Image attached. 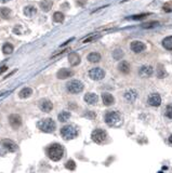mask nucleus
<instances>
[{"instance_id":"f257e3e1","label":"nucleus","mask_w":172,"mask_h":173,"mask_svg":"<svg viewBox=\"0 0 172 173\" xmlns=\"http://www.w3.org/2000/svg\"><path fill=\"white\" fill-rule=\"evenodd\" d=\"M63 155H64V148H63V146L61 144L55 143V144L50 145L49 147H48V156H49V158L51 160L53 161L61 160Z\"/></svg>"},{"instance_id":"f03ea898","label":"nucleus","mask_w":172,"mask_h":173,"mask_svg":"<svg viewBox=\"0 0 172 173\" xmlns=\"http://www.w3.org/2000/svg\"><path fill=\"white\" fill-rule=\"evenodd\" d=\"M105 122L109 127H118L122 123V116L119 111H108L105 115Z\"/></svg>"},{"instance_id":"7ed1b4c3","label":"nucleus","mask_w":172,"mask_h":173,"mask_svg":"<svg viewBox=\"0 0 172 173\" xmlns=\"http://www.w3.org/2000/svg\"><path fill=\"white\" fill-rule=\"evenodd\" d=\"M38 128L42 132H46V133H52V132H54L57 126H55V122H54L53 119L46 118V119H41L40 121L38 122Z\"/></svg>"},{"instance_id":"20e7f679","label":"nucleus","mask_w":172,"mask_h":173,"mask_svg":"<svg viewBox=\"0 0 172 173\" xmlns=\"http://www.w3.org/2000/svg\"><path fill=\"white\" fill-rule=\"evenodd\" d=\"M61 135L64 139H73L78 135V130L74 127V126H70V124H67L61 129Z\"/></svg>"},{"instance_id":"39448f33","label":"nucleus","mask_w":172,"mask_h":173,"mask_svg":"<svg viewBox=\"0 0 172 173\" xmlns=\"http://www.w3.org/2000/svg\"><path fill=\"white\" fill-rule=\"evenodd\" d=\"M83 88H85L83 83L80 80H76V79L70 81V82H67L66 85L67 91L70 93H72V94H78V93H80L83 90Z\"/></svg>"},{"instance_id":"423d86ee","label":"nucleus","mask_w":172,"mask_h":173,"mask_svg":"<svg viewBox=\"0 0 172 173\" xmlns=\"http://www.w3.org/2000/svg\"><path fill=\"white\" fill-rule=\"evenodd\" d=\"M91 139L96 144H102L107 139V133L103 129H95L92 132V134H91Z\"/></svg>"},{"instance_id":"0eeeda50","label":"nucleus","mask_w":172,"mask_h":173,"mask_svg":"<svg viewBox=\"0 0 172 173\" xmlns=\"http://www.w3.org/2000/svg\"><path fill=\"white\" fill-rule=\"evenodd\" d=\"M89 77H90L92 80H96V81L102 80L103 78L105 77V72H104L102 68L94 67L89 70Z\"/></svg>"},{"instance_id":"6e6552de","label":"nucleus","mask_w":172,"mask_h":173,"mask_svg":"<svg viewBox=\"0 0 172 173\" xmlns=\"http://www.w3.org/2000/svg\"><path fill=\"white\" fill-rule=\"evenodd\" d=\"M147 103L149 106L158 107L161 104V96L158 93H152V94H149L148 98H147Z\"/></svg>"},{"instance_id":"1a4fd4ad","label":"nucleus","mask_w":172,"mask_h":173,"mask_svg":"<svg viewBox=\"0 0 172 173\" xmlns=\"http://www.w3.org/2000/svg\"><path fill=\"white\" fill-rule=\"evenodd\" d=\"M1 146H2L3 148H5L8 152H16L18 148V145L13 142V141H11V139H2V141H1Z\"/></svg>"},{"instance_id":"9d476101","label":"nucleus","mask_w":172,"mask_h":173,"mask_svg":"<svg viewBox=\"0 0 172 173\" xmlns=\"http://www.w3.org/2000/svg\"><path fill=\"white\" fill-rule=\"evenodd\" d=\"M138 95H139V94H138V91L133 90V89H130V90L125 92L123 98H125V100H126L127 102H129V103H133V102L136 101Z\"/></svg>"},{"instance_id":"9b49d317","label":"nucleus","mask_w":172,"mask_h":173,"mask_svg":"<svg viewBox=\"0 0 172 173\" xmlns=\"http://www.w3.org/2000/svg\"><path fill=\"white\" fill-rule=\"evenodd\" d=\"M153 72H154V69H153V66L151 65H144L140 68L139 70V75L141 77H145V78H148L153 75Z\"/></svg>"},{"instance_id":"f8f14e48","label":"nucleus","mask_w":172,"mask_h":173,"mask_svg":"<svg viewBox=\"0 0 172 173\" xmlns=\"http://www.w3.org/2000/svg\"><path fill=\"white\" fill-rule=\"evenodd\" d=\"M130 49H131L132 52H134V53H141L142 51L145 50V44H144L142 41L135 40V41L131 42V44H130Z\"/></svg>"},{"instance_id":"ddd939ff","label":"nucleus","mask_w":172,"mask_h":173,"mask_svg":"<svg viewBox=\"0 0 172 173\" xmlns=\"http://www.w3.org/2000/svg\"><path fill=\"white\" fill-rule=\"evenodd\" d=\"M39 108L44 113H50L53 108V104L49 100H41L40 103H39Z\"/></svg>"},{"instance_id":"4468645a","label":"nucleus","mask_w":172,"mask_h":173,"mask_svg":"<svg viewBox=\"0 0 172 173\" xmlns=\"http://www.w3.org/2000/svg\"><path fill=\"white\" fill-rule=\"evenodd\" d=\"M9 121H10V124L14 129H18V128L21 127V124H22V118H21L18 115L14 114L9 117Z\"/></svg>"},{"instance_id":"2eb2a0df","label":"nucleus","mask_w":172,"mask_h":173,"mask_svg":"<svg viewBox=\"0 0 172 173\" xmlns=\"http://www.w3.org/2000/svg\"><path fill=\"white\" fill-rule=\"evenodd\" d=\"M99 101V96L95 93H87L85 95V102L89 105H95Z\"/></svg>"},{"instance_id":"dca6fc26","label":"nucleus","mask_w":172,"mask_h":173,"mask_svg":"<svg viewBox=\"0 0 172 173\" xmlns=\"http://www.w3.org/2000/svg\"><path fill=\"white\" fill-rule=\"evenodd\" d=\"M73 75H74L73 70L68 69V68H62V69H60L59 72H57V77L59 78V79H66V78L70 77V76Z\"/></svg>"},{"instance_id":"f3484780","label":"nucleus","mask_w":172,"mask_h":173,"mask_svg":"<svg viewBox=\"0 0 172 173\" xmlns=\"http://www.w3.org/2000/svg\"><path fill=\"white\" fill-rule=\"evenodd\" d=\"M68 62L72 66H77L80 64V56L78 55V53L76 52H72L68 55Z\"/></svg>"},{"instance_id":"a211bd4d","label":"nucleus","mask_w":172,"mask_h":173,"mask_svg":"<svg viewBox=\"0 0 172 173\" xmlns=\"http://www.w3.org/2000/svg\"><path fill=\"white\" fill-rule=\"evenodd\" d=\"M102 100H103V103H104V105L105 106L113 105L114 102H115V98H114V96L112 95L111 93H103Z\"/></svg>"},{"instance_id":"6ab92c4d","label":"nucleus","mask_w":172,"mask_h":173,"mask_svg":"<svg viewBox=\"0 0 172 173\" xmlns=\"http://www.w3.org/2000/svg\"><path fill=\"white\" fill-rule=\"evenodd\" d=\"M118 69L120 70L122 74H129V72H130V69H131V67H130V64H129L127 61H122V62L119 63Z\"/></svg>"},{"instance_id":"aec40b11","label":"nucleus","mask_w":172,"mask_h":173,"mask_svg":"<svg viewBox=\"0 0 172 173\" xmlns=\"http://www.w3.org/2000/svg\"><path fill=\"white\" fill-rule=\"evenodd\" d=\"M52 5H53V2H52L51 0H44V1L40 2L41 10L44 11V12H49L52 9Z\"/></svg>"},{"instance_id":"412c9836","label":"nucleus","mask_w":172,"mask_h":173,"mask_svg":"<svg viewBox=\"0 0 172 173\" xmlns=\"http://www.w3.org/2000/svg\"><path fill=\"white\" fill-rule=\"evenodd\" d=\"M36 13H37V9L35 8L34 5H27V7L24 8V14H25L26 16L31 18V16H34Z\"/></svg>"},{"instance_id":"4be33fe9","label":"nucleus","mask_w":172,"mask_h":173,"mask_svg":"<svg viewBox=\"0 0 172 173\" xmlns=\"http://www.w3.org/2000/svg\"><path fill=\"white\" fill-rule=\"evenodd\" d=\"M88 61L91 63H99L101 61V54L98 52H92L90 54L88 55Z\"/></svg>"},{"instance_id":"5701e85b","label":"nucleus","mask_w":172,"mask_h":173,"mask_svg":"<svg viewBox=\"0 0 172 173\" xmlns=\"http://www.w3.org/2000/svg\"><path fill=\"white\" fill-rule=\"evenodd\" d=\"M31 94H33V90H31V88H28V87L23 88L20 91V93H18V95H20L21 98H29Z\"/></svg>"},{"instance_id":"b1692460","label":"nucleus","mask_w":172,"mask_h":173,"mask_svg":"<svg viewBox=\"0 0 172 173\" xmlns=\"http://www.w3.org/2000/svg\"><path fill=\"white\" fill-rule=\"evenodd\" d=\"M156 75L159 79H161V78L167 77L168 74H167V72H166V69H164V67L162 66V65H158V67H157V70H156Z\"/></svg>"},{"instance_id":"393cba45","label":"nucleus","mask_w":172,"mask_h":173,"mask_svg":"<svg viewBox=\"0 0 172 173\" xmlns=\"http://www.w3.org/2000/svg\"><path fill=\"white\" fill-rule=\"evenodd\" d=\"M162 46L166 50H172V36L166 37L162 40Z\"/></svg>"},{"instance_id":"a878e982","label":"nucleus","mask_w":172,"mask_h":173,"mask_svg":"<svg viewBox=\"0 0 172 173\" xmlns=\"http://www.w3.org/2000/svg\"><path fill=\"white\" fill-rule=\"evenodd\" d=\"M70 118V111H62V113H60L59 114V116H57L59 121H61V122H66Z\"/></svg>"},{"instance_id":"bb28decb","label":"nucleus","mask_w":172,"mask_h":173,"mask_svg":"<svg viewBox=\"0 0 172 173\" xmlns=\"http://www.w3.org/2000/svg\"><path fill=\"white\" fill-rule=\"evenodd\" d=\"M11 15V10L7 7H2L0 8V16L2 18H9Z\"/></svg>"},{"instance_id":"cd10ccee","label":"nucleus","mask_w":172,"mask_h":173,"mask_svg":"<svg viewBox=\"0 0 172 173\" xmlns=\"http://www.w3.org/2000/svg\"><path fill=\"white\" fill-rule=\"evenodd\" d=\"M100 35L99 34H93V35H89L88 37H86L85 39H82V42L83 43H86V42H93L95 41V40H98L99 38H100Z\"/></svg>"},{"instance_id":"c85d7f7f","label":"nucleus","mask_w":172,"mask_h":173,"mask_svg":"<svg viewBox=\"0 0 172 173\" xmlns=\"http://www.w3.org/2000/svg\"><path fill=\"white\" fill-rule=\"evenodd\" d=\"M64 14L62 12H55L53 14V21L55 22V23H62V22L64 21Z\"/></svg>"},{"instance_id":"c756f323","label":"nucleus","mask_w":172,"mask_h":173,"mask_svg":"<svg viewBox=\"0 0 172 173\" xmlns=\"http://www.w3.org/2000/svg\"><path fill=\"white\" fill-rule=\"evenodd\" d=\"M2 52L5 54H11L13 52V46L11 43H9V42L5 43L2 46Z\"/></svg>"},{"instance_id":"7c9ffc66","label":"nucleus","mask_w":172,"mask_h":173,"mask_svg":"<svg viewBox=\"0 0 172 173\" xmlns=\"http://www.w3.org/2000/svg\"><path fill=\"white\" fill-rule=\"evenodd\" d=\"M113 57L115 59H121L123 57V51L121 49H116V50H114V52H113Z\"/></svg>"},{"instance_id":"2f4dec72","label":"nucleus","mask_w":172,"mask_h":173,"mask_svg":"<svg viewBox=\"0 0 172 173\" xmlns=\"http://www.w3.org/2000/svg\"><path fill=\"white\" fill-rule=\"evenodd\" d=\"M164 116L169 119H172V105H167L166 109H164Z\"/></svg>"},{"instance_id":"473e14b6","label":"nucleus","mask_w":172,"mask_h":173,"mask_svg":"<svg viewBox=\"0 0 172 173\" xmlns=\"http://www.w3.org/2000/svg\"><path fill=\"white\" fill-rule=\"evenodd\" d=\"M149 14H147V13H143V14H138V15H133V16H130L129 18V20H135V21H139V20H143V18H145L146 16H148Z\"/></svg>"},{"instance_id":"72a5a7b5","label":"nucleus","mask_w":172,"mask_h":173,"mask_svg":"<svg viewBox=\"0 0 172 173\" xmlns=\"http://www.w3.org/2000/svg\"><path fill=\"white\" fill-rule=\"evenodd\" d=\"M162 9H164V12H167V13L172 12V1H168V2L164 3Z\"/></svg>"},{"instance_id":"f704fd0d","label":"nucleus","mask_w":172,"mask_h":173,"mask_svg":"<svg viewBox=\"0 0 172 173\" xmlns=\"http://www.w3.org/2000/svg\"><path fill=\"white\" fill-rule=\"evenodd\" d=\"M65 167H66V169H68V170H75L76 169V163H75L74 160H68L66 163H65Z\"/></svg>"},{"instance_id":"c9c22d12","label":"nucleus","mask_w":172,"mask_h":173,"mask_svg":"<svg viewBox=\"0 0 172 173\" xmlns=\"http://www.w3.org/2000/svg\"><path fill=\"white\" fill-rule=\"evenodd\" d=\"M159 25V22H149V23H146L143 25V28H152V27H156V26Z\"/></svg>"},{"instance_id":"e433bc0d","label":"nucleus","mask_w":172,"mask_h":173,"mask_svg":"<svg viewBox=\"0 0 172 173\" xmlns=\"http://www.w3.org/2000/svg\"><path fill=\"white\" fill-rule=\"evenodd\" d=\"M85 117H87V118H89V119H94L95 113H93V111H87L85 114Z\"/></svg>"},{"instance_id":"4c0bfd02","label":"nucleus","mask_w":172,"mask_h":173,"mask_svg":"<svg viewBox=\"0 0 172 173\" xmlns=\"http://www.w3.org/2000/svg\"><path fill=\"white\" fill-rule=\"evenodd\" d=\"M77 3L80 7H83V5H86V0H77Z\"/></svg>"},{"instance_id":"58836bf2","label":"nucleus","mask_w":172,"mask_h":173,"mask_svg":"<svg viewBox=\"0 0 172 173\" xmlns=\"http://www.w3.org/2000/svg\"><path fill=\"white\" fill-rule=\"evenodd\" d=\"M169 139V143H170V144L172 145V134L170 135V136H169V139Z\"/></svg>"},{"instance_id":"ea45409f","label":"nucleus","mask_w":172,"mask_h":173,"mask_svg":"<svg viewBox=\"0 0 172 173\" xmlns=\"http://www.w3.org/2000/svg\"><path fill=\"white\" fill-rule=\"evenodd\" d=\"M8 1H10V0H0V2H2V3L8 2Z\"/></svg>"}]
</instances>
